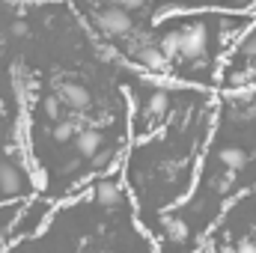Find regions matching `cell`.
I'll use <instances>...</instances> for the list:
<instances>
[{"instance_id":"obj_13","label":"cell","mask_w":256,"mask_h":253,"mask_svg":"<svg viewBox=\"0 0 256 253\" xmlns=\"http://www.w3.org/2000/svg\"><path fill=\"white\" fill-rule=\"evenodd\" d=\"M242 54H244V57H256V30H250L248 39L242 42Z\"/></svg>"},{"instance_id":"obj_12","label":"cell","mask_w":256,"mask_h":253,"mask_svg":"<svg viewBox=\"0 0 256 253\" xmlns=\"http://www.w3.org/2000/svg\"><path fill=\"white\" fill-rule=\"evenodd\" d=\"M74 134H78V128L72 126V122H57V126H54V140H57V143H66V140H72Z\"/></svg>"},{"instance_id":"obj_15","label":"cell","mask_w":256,"mask_h":253,"mask_svg":"<svg viewBox=\"0 0 256 253\" xmlns=\"http://www.w3.org/2000/svg\"><path fill=\"white\" fill-rule=\"evenodd\" d=\"M236 253H256V242H250V238H244L238 248H236Z\"/></svg>"},{"instance_id":"obj_7","label":"cell","mask_w":256,"mask_h":253,"mask_svg":"<svg viewBox=\"0 0 256 253\" xmlns=\"http://www.w3.org/2000/svg\"><path fill=\"white\" fill-rule=\"evenodd\" d=\"M137 63L149 72H167L170 68V60L161 54V48H140L137 51Z\"/></svg>"},{"instance_id":"obj_8","label":"cell","mask_w":256,"mask_h":253,"mask_svg":"<svg viewBox=\"0 0 256 253\" xmlns=\"http://www.w3.org/2000/svg\"><path fill=\"white\" fill-rule=\"evenodd\" d=\"M220 164L226 167V170H242L244 164H248V152L244 149H238V146H226V149H220Z\"/></svg>"},{"instance_id":"obj_4","label":"cell","mask_w":256,"mask_h":253,"mask_svg":"<svg viewBox=\"0 0 256 253\" xmlns=\"http://www.w3.org/2000/svg\"><path fill=\"white\" fill-rule=\"evenodd\" d=\"M92 196H96V202H98V206H104V208H114V206L122 200V185H120L114 176H104V179H98V182H96Z\"/></svg>"},{"instance_id":"obj_6","label":"cell","mask_w":256,"mask_h":253,"mask_svg":"<svg viewBox=\"0 0 256 253\" xmlns=\"http://www.w3.org/2000/svg\"><path fill=\"white\" fill-rule=\"evenodd\" d=\"M60 98H63L72 110H84V108H90V102H92L90 90L80 86V84H66L63 90H60Z\"/></svg>"},{"instance_id":"obj_18","label":"cell","mask_w":256,"mask_h":253,"mask_svg":"<svg viewBox=\"0 0 256 253\" xmlns=\"http://www.w3.org/2000/svg\"><path fill=\"white\" fill-rule=\"evenodd\" d=\"M220 253H236V248H220Z\"/></svg>"},{"instance_id":"obj_2","label":"cell","mask_w":256,"mask_h":253,"mask_svg":"<svg viewBox=\"0 0 256 253\" xmlns=\"http://www.w3.org/2000/svg\"><path fill=\"white\" fill-rule=\"evenodd\" d=\"M96 21H98V27H102L108 36H126V33H131V27H134L131 15H128L126 9H120V6L102 9V12L96 15Z\"/></svg>"},{"instance_id":"obj_1","label":"cell","mask_w":256,"mask_h":253,"mask_svg":"<svg viewBox=\"0 0 256 253\" xmlns=\"http://www.w3.org/2000/svg\"><path fill=\"white\" fill-rule=\"evenodd\" d=\"M208 48V30L206 24H191L185 33H179V57L185 60H200Z\"/></svg>"},{"instance_id":"obj_5","label":"cell","mask_w":256,"mask_h":253,"mask_svg":"<svg viewBox=\"0 0 256 253\" xmlns=\"http://www.w3.org/2000/svg\"><path fill=\"white\" fill-rule=\"evenodd\" d=\"M74 149L84 155V158H96L102 152V134L96 128H84L74 134Z\"/></svg>"},{"instance_id":"obj_14","label":"cell","mask_w":256,"mask_h":253,"mask_svg":"<svg viewBox=\"0 0 256 253\" xmlns=\"http://www.w3.org/2000/svg\"><path fill=\"white\" fill-rule=\"evenodd\" d=\"M42 108H45V114H48V116H57V114H60V98H54V96H51V98H45V104H42Z\"/></svg>"},{"instance_id":"obj_11","label":"cell","mask_w":256,"mask_h":253,"mask_svg":"<svg viewBox=\"0 0 256 253\" xmlns=\"http://www.w3.org/2000/svg\"><path fill=\"white\" fill-rule=\"evenodd\" d=\"M164 110H167V96H164V92H152V98H149V114H152V116H164Z\"/></svg>"},{"instance_id":"obj_9","label":"cell","mask_w":256,"mask_h":253,"mask_svg":"<svg viewBox=\"0 0 256 253\" xmlns=\"http://www.w3.org/2000/svg\"><path fill=\"white\" fill-rule=\"evenodd\" d=\"M167 238H170V242H185V238H188V224L179 220V218H170V224H167Z\"/></svg>"},{"instance_id":"obj_3","label":"cell","mask_w":256,"mask_h":253,"mask_svg":"<svg viewBox=\"0 0 256 253\" xmlns=\"http://www.w3.org/2000/svg\"><path fill=\"white\" fill-rule=\"evenodd\" d=\"M24 188H27L24 173H21L15 164L3 161V164H0V196H21Z\"/></svg>"},{"instance_id":"obj_10","label":"cell","mask_w":256,"mask_h":253,"mask_svg":"<svg viewBox=\"0 0 256 253\" xmlns=\"http://www.w3.org/2000/svg\"><path fill=\"white\" fill-rule=\"evenodd\" d=\"M161 54L170 60V57H179V33H167L164 42H161Z\"/></svg>"},{"instance_id":"obj_17","label":"cell","mask_w":256,"mask_h":253,"mask_svg":"<svg viewBox=\"0 0 256 253\" xmlns=\"http://www.w3.org/2000/svg\"><path fill=\"white\" fill-rule=\"evenodd\" d=\"M12 36H18V39L27 36V24H24V21H15V24H12Z\"/></svg>"},{"instance_id":"obj_19","label":"cell","mask_w":256,"mask_h":253,"mask_svg":"<svg viewBox=\"0 0 256 253\" xmlns=\"http://www.w3.org/2000/svg\"><path fill=\"white\" fill-rule=\"evenodd\" d=\"M143 3H146V0H143Z\"/></svg>"},{"instance_id":"obj_16","label":"cell","mask_w":256,"mask_h":253,"mask_svg":"<svg viewBox=\"0 0 256 253\" xmlns=\"http://www.w3.org/2000/svg\"><path fill=\"white\" fill-rule=\"evenodd\" d=\"M116 6H120V9H137V6H143V0H116Z\"/></svg>"}]
</instances>
